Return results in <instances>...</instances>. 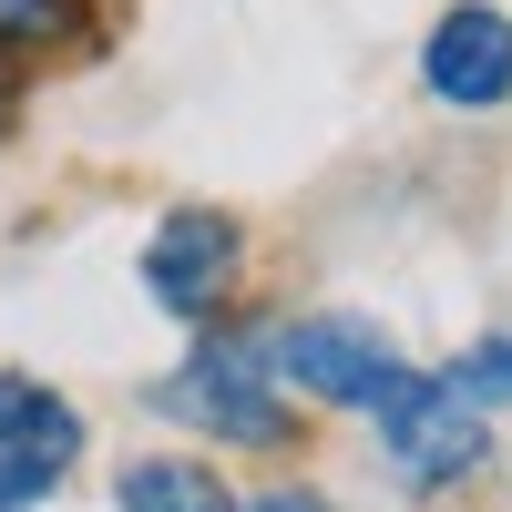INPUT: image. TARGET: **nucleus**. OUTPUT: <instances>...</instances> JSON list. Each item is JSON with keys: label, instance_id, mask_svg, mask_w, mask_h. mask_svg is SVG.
Listing matches in <instances>:
<instances>
[{"label": "nucleus", "instance_id": "9b49d317", "mask_svg": "<svg viewBox=\"0 0 512 512\" xmlns=\"http://www.w3.org/2000/svg\"><path fill=\"white\" fill-rule=\"evenodd\" d=\"M246 512H338V502L308 492V482H277V492H246Z\"/></svg>", "mask_w": 512, "mask_h": 512}, {"label": "nucleus", "instance_id": "f8f14e48", "mask_svg": "<svg viewBox=\"0 0 512 512\" xmlns=\"http://www.w3.org/2000/svg\"><path fill=\"white\" fill-rule=\"evenodd\" d=\"M11 113H21V62L0 52V134H11Z\"/></svg>", "mask_w": 512, "mask_h": 512}, {"label": "nucleus", "instance_id": "20e7f679", "mask_svg": "<svg viewBox=\"0 0 512 512\" xmlns=\"http://www.w3.org/2000/svg\"><path fill=\"white\" fill-rule=\"evenodd\" d=\"M246 277V226L226 205H164L154 236H144V297L175 328H216V308Z\"/></svg>", "mask_w": 512, "mask_h": 512}, {"label": "nucleus", "instance_id": "39448f33", "mask_svg": "<svg viewBox=\"0 0 512 512\" xmlns=\"http://www.w3.org/2000/svg\"><path fill=\"white\" fill-rule=\"evenodd\" d=\"M420 82L451 113H502L512 103V11L502 0H451L420 41Z\"/></svg>", "mask_w": 512, "mask_h": 512}, {"label": "nucleus", "instance_id": "9d476101", "mask_svg": "<svg viewBox=\"0 0 512 512\" xmlns=\"http://www.w3.org/2000/svg\"><path fill=\"white\" fill-rule=\"evenodd\" d=\"M31 502H52V472H31V461L0 451V512H31Z\"/></svg>", "mask_w": 512, "mask_h": 512}, {"label": "nucleus", "instance_id": "1a4fd4ad", "mask_svg": "<svg viewBox=\"0 0 512 512\" xmlns=\"http://www.w3.org/2000/svg\"><path fill=\"white\" fill-rule=\"evenodd\" d=\"M451 390L472 400V410H512V328H492V338H472V349L451 359Z\"/></svg>", "mask_w": 512, "mask_h": 512}, {"label": "nucleus", "instance_id": "0eeeda50", "mask_svg": "<svg viewBox=\"0 0 512 512\" xmlns=\"http://www.w3.org/2000/svg\"><path fill=\"white\" fill-rule=\"evenodd\" d=\"M113 512H246L236 482L216 472V461H195V451H144V461H123L113 472Z\"/></svg>", "mask_w": 512, "mask_h": 512}, {"label": "nucleus", "instance_id": "423d86ee", "mask_svg": "<svg viewBox=\"0 0 512 512\" xmlns=\"http://www.w3.org/2000/svg\"><path fill=\"white\" fill-rule=\"evenodd\" d=\"M0 451L62 482V472H72V451H82V410H72L41 369H0Z\"/></svg>", "mask_w": 512, "mask_h": 512}, {"label": "nucleus", "instance_id": "6e6552de", "mask_svg": "<svg viewBox=\"0 0 512 512\" xmlns=\"http://www.w3.org/2000/svg\"><path fill=\"white\" fill-rule=\"evenodd\" d=\"M93 31L82 0H0V52L31 62V52H72V41Z\"/></svg>", "mask_w": 512, "mask_h": 512}, {"label": "nucleus", "instance_id": "f257e3e1", "mask_svg": "<svg viewBox=\"0 0 512 512\" xmlns=\"http://www.w3.org/2000/svg\"><path fill=\"white\" fill-rule=\"evenodd\" d=\"M144 400L164 420H185V431H205L216 451H287L297 441V390L267 359V328H205Z\"/></svg>", "mask_w": 512, "mask_h": 512}, {"label": "nucleus", "instance_id": "f03ea898", "mask_svg": "<svg viewBox=\"0 0 512 512\" xmlns=\"http://www.w3.org/2000/svg\"><path fill=\"white\" fill-rule=\"evenodd\" d=\"M267 359L297 390V410H379L410 379V359L390 349V328H369L349 308H308V318H277L267 328Z\"/></svg>", "mask_w": 512, "mask_h": 512}, {"label": "nucleus", "instance_id": "7ed1b4c3", "mask_svg": "<svg viewBox=\"0 0 512 512\" xmlns=\"http://www.w3.org/2000/svg\"><path fill=\"white\" fill-rule=\"evenodd\" d=\"M369 420H379V461H390L400 492H451L492 461V410L461 400L451 369H410Z\"/></svg>", "mask_w": 512, "mask_h": 512}]
</instances>
